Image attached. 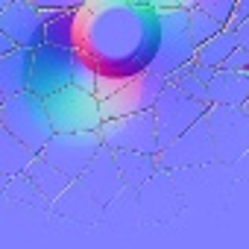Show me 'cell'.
I'll return each instance as SVG.
<instances>
[{
	"mask_svg": "<svg viewBox=\"0 0 249 249\" xmlns=\"http://www.w3.org/2000/svg\"><path fill=\"white\" fill-rule=\"evenodd\" d=\"M100 153H103L100 132H71V135H53L38 159H44L68 182H79Z\"/></svg>",
	"mask_w": 249,
	"mask_h": 249,
	"instance_id": "cell-6",
	"label": "cell"
},
{
	"mask_svg": "<svg viewBox=\"0 0 249 249\" xmlns=\"http://www.w3.org/2000/svg\"><path fill=\"white\" fill-rule=\"evenodd\" d=\"M12 50H15V44H12V41L3 36V33H0V59H3V56H9Z\"/></svg>",
	"mask_w": 249,
	"mask_h": 249,
	"instance_id": "cell-30",
	"label": "cell"
},
{
	"mask_svg": "<svg viewBox=\"0 0 249 249\" xmlns=\"http://www.w3.org/2000/svg\"><path fill=\"white\" fill-rule=\"evenodd\" d=\"M161 21L156 3L88 0L76 15V53L100 79L132 82L159 56Z\"/></svg>",
	"mask_w": 249,
	"mask_h": 249,
	"instance_id": "cell-1",
	"label": "cell"
},
{
	"mask_svg": "<svg viewBox=\"0 0 249 249\" xmlns=\"http://www.w3.org/2000/svg\"><path fill=\"white\" fill-rule=\"evenodd\" d=\"M220 71H234V73H249V53H243L240 47L229 56V62L220 68Z\"/></svg>",
	"mask_w": 249,
	"mask_h": 249,
	"instance_id": "cell-27",
	"label": "cell"
},
{
	"mask_svg": "<svg viewBox=\"0 0 249 249\" xmlns=\"http://www.w3.org/2000/svg\"><path fill=\"white\" fill-rule=\"evenodd\" d=\"M3 100H6V97H3V94H0V106H3Z\"/></svg>",
	"mask_w": 249,
	"mask_h": 249,
	"instance_id": "cell-34",
	"label": "cell"
},
{
	"mask_svg": "<svg viewBox=\"0 0 249 249\" xmlns=\"http://www.w3.org/2000/svg\"><path fill=\"white\" fill-rule=\"evenodd\" d=\"M24 176H27V182L36 188V194H38L44 202H56V199H59V196L73 185V182H68L59 170H53L44 159H36Z\"/></svg>",
	"mask_w": 249,
	"mask_h": 249,
	"instance_id": "cell-18",
	"label": "cell"
},
{
	"mask_svg": "<svg viewBox=\"0 0 249 249\" xmlns=\"http://www.w3.org/2000/svg\"><path fill=\"white\" fill-rule=\"evenodd\" d=\"M191 73H194V76H196V79H199L205 88H208V82L214 79V73H217V71H211V68H205V65H196V62H191Z\"/></svg>",
	"mask_w": 249,
	"mask_h": 249,
	"instance_id": "cell-28",
	"label": "cell"
},
{
	"mask_svg": "<svg viewBox=\"0 0 249 249\" xmlns=\"http://www.w3.org/2000/svg\"><path fill=\"white\" fill-rule=\"evenodd\" d=\"M30 73H33V53L15 47L9 56L0 59V94L15 97L30 88Z\"/></svg>",
	"mask_w": 249,
	"mask_h": 249,
	"instance_id": "cell-15",
	"label": "cell"
},
{
	"mask_svg": "<svg viewBox=\"0 0 249 249\" xmlns=\"http://www.w3.org/2000/svg\"><path fill=\"white\" fill-rule=\"evenodd\" d=\"M159 170H182V167H205V164H217L214 159V144H211V132L208 123L199 120L196 126H191L182 138H176L170 147H164L156 156Z\"/></svg>",
	"mask_w": 249,
	"mask_h": 249,
	"instance_id": "cell-11",
	"label": "cell"
},
{
	"mask_svg": "<svg viewBox=\"0 0 249 249\" xmlns=\"http://www.w3.org/2000/svg\"><path fill=\"white\" fill-rule=\"evenodd\" d=\"M249 103V73L234 71H217L208 82V106H226V108H246Z\"/></svg>",
	"mask_w": 249,
	"mask_h": 249,
	"instance_id": "cell-14",
	"label": "cell"
},
{
	"mask_svg": "<svg viewBox=\"0 0 249 249\" xmlns=\"http://www.w3.org/2000/svg\"><path fill=\"white\" fill-rule=\"evenodd\" d=\"M97 82H100V76H97V71L76 53V59H73V79H71V85L73 88H79V91H88V94H97Z\"/></svg>",
	"mask_w": 249,
	"mask_h": 249,
	"instance_id": "cell-24",
	"label": "cell"
},
{
	"mask_svg": "<svg viewBox=\"0 0 249 249\" xmlns=\"http://www.w3.org/2000/svg\"><path fill=\"white\" fill-rule=\"evenodd\" d=\"M234 36H237V47H240L243 53H249V21H246V24H243Z\"/></svg>",
	"mask_w": 249,
	"mask_h": 249,
	"instance_id": "cell-29",
	"label": "cell"
},
{
	"mask_svg": "<svg viewBox=\"0 0 249 249\" xmlns=\"http://www.w3.org/2000/svg\"><path fill=\"white\" fill-rule=\"evenodd\" d=\"M196 9H202L211 21H217L223 30L231 18V9H234V0H196Z\"/></svg>",
	"mask_w": 249,
	"mask_h": 249,
	"instance_id": "cell-25",
	"label": "cell"
},
{
	"mask_svg": "<svg viewBox=\"0 0 249 249\" xmlns=\"http://www.w3.org/2000/svg\"><path fill=\"white\" fill-rule=\"evenodd\" d=\"M6 6H9V0H0V15L6 12Z\"/></svg>",
	"mask_w": 249,
	"mask_h": 249,
	"instance_id": "cell-32",
	"label": "cell"
},
{
	"mask_svg": "<svg viewBox=\"0 0 249 249\" xmlns=\"http://www.w3.org/2000/svg\"><path fill=\"white\" fill-rule=\"evenodd\" d=\"M188 30H191V38H194L196 47H202V44L211 41L217 33H223V27H220L217 21H211L202 9H196V3H191V9H188Z\"/></svg>",
	"mask_w": 249,
	"mask_h": 249,
	"instance_id": "cell-22",
	"label": "cell"
},
{
	"mask_svg": "<svg viewBox=\"0 0 249 249\" xmlns=\"http://www.w3.org/2000/svg\"><path fill=\"white\" fill-rule=\"evenodd\" d=\"M0 33L21 50H38L44 44V15L24 0H9L6 12L0 15Z\"/></svg>",
	"mask_w": 249,
	"mask_h": 249,
	"instance_id": "cell-12",
	"label": "cell"
},
{
	"mask_svg": "<svg viewBox=\"0 0 249 249\" xmlns=\"http://www.w3.org/2000/svg\"><path fill=\"white\" fill-rule=\"evenodd\" d=\"M246 21H249V0H234V9H231V18H229L226 30L229 33H237Z\"/></svg>",
	"mask_w": 249,
	"mask_h": 249,
	"instance_id": "cell-26",
	"label": "cell"
},
{
	"mask_svg": "<svg viewBox=\"0 0 249 249\" xmlns=\"http://www.w3.org/2000/svg\"><path fill=\"white\" fill-rule=\"evenodd\" d=\"M33 161H36V156L18 138H12L6 129H0V176L18 179V176H24L30 170Z\"/></svg>",
	"mask_w": 249,
	"mask_h": 249,
	"instance_id": "cell-19",
	"label": "cell"
},
{
	"mask_svg": "<svg viewBox=\"0 0 249 249\" xmlns=\"http://www.w3.org/2000/svg\"><path fill=\"white\" fill-rule=\"evenodd\" d=\"M47 106V117L53 135H71V132H100V126L106 123L103 117V106L94 94L79 91L73 85L56 91L53 97L44 100Z\"/></svg>",
	"mask_w": 249,
	"mask_h": 249,
	"instance_id": "cell-4",
	"label": "cell"
},
{
	"mask_svg": "<svg viewBox=\"0 0 249 249\" xmlns=\"http://www.w3.org/2000/svg\"><path fill=\"white\" fill-rule=\"evenodd\" d=\"M100 144L106 153H141V156H159L156 141V120L153 111L126 114L106 120L100 126Z\"/></svg>",
	"mask_w": 249,
	"mask_h": 249,
	"instance_id": "cell-8",
	"label": "cell"
},
{
	"mask_svg": "<svg viewBox=\"0 0 249 249\" xmlns=\"http://www.w3.org/2000/svg\"><path fill=\"white\" fill-rule=\"evenodd\" d=\"M156 9H159V21H161V44H159V56L150 71L170 79L173 73L188 68L196 56V44L188 30L191 3H156Z\"/></svg>",
	"mask_w": 249,
	"mask_h": 249,
	"instance_id": "cell-2",
	"label": "cell"
},
{
	"mask_svg": "<svg viewBox=\"0 0 249 249\" xmlns=\"http://www.w3.org/2000/svg\"><path fill=\"white\" fill-rule=\"evenodd\" d=\"M0 114H3V129L12 138H18L38 159L41 150L47 147V141L53 138V126H50L44 100L24 91L15 97H6L3 106H0Z\"/></svg>",
	"mask_w": 249,
	"mask_h": 249,
	"instance_id": "cell-3",
	"label": "cell"
},
{
	"mask_svg": "<svg viewBox=\"0 0 249 249\" xmlns=\"http://www.w3.org/2000/svg\"><path fill=\"white\" fill-rule=\"evenodd\" d=\"M56 211L59 214H65V217H73V220H82V223H88V220H94L97 217V211H100V205L79 188V182H73L56 202Z\"/></svg>",
	"mask_w": 249,
	"mask_h": 249,
	"instance_id": "cell-21",
	"label": "cell"
},
{
	"mask_svg": "<svg viewBox=\"0 0 249 249\" xmlns=\"http://www.w3.org/2000/svg\"><path fill=\"white\" fill-rule=\"evenodd\" d=\"M246 111H249V103H246Z\"/></svg>",
	"mask_w": 249,
	"mask_h": 249,
	"instance_id": "cell-35",
	"label": "cell"
},
{
	"mask_svg": "<svg viewBox=\"0 0 249 249\" xmlns=\"http://www.w3.org/2000/svg\"><path fill=\"white\" fill-rule=\"evenodd\" d=\"M205 123L214 144V159L220 164H234L249 153V111L246 108H226L208 106Z\"/></svg>",
	"mask_w": 249,
	"mask_h": 249,
	"instance_id": "cell-7",
	"label": "cell"
},
{
	"mask_svg": "<svg viewBox=\"0 0 249 249\" xmlns=\"http://www.w3.org/2000/svg\"><path fill=\"white\" fill-rule=\"evenodd\" d=\"M170 85H176V88H179L182 94H188L191 100H196V103L208 106V88H205L194 73H191V65H188V68H182L179 73H173V76H170Z\"/></svg>",
	"mask_w": 249,
	"mask_h": 249,
	"instance_id": "cell-23",
	"label": "cell"
},
{
	"mask_svg": "<svg viewBox=\"0 0 249 249\" xmlns=\"http://www.w3.org/2000/svg\"><path fill=\"white\" fill-rule=\"evenodd\" d=\"M0 129H3V114H0Z\"/></svg>",
	"mask_w": 249,
	"mask_h": 249,
	"instance_id": "cell-33",
	"label": "cell"
},
{
	"mask_svg": "<svg viewBox=\"0 0 249 249\" xmlns=\"http://www.w3.org/2000/svg\"><path fill=\"white\" fill-rule=\"evenodd\" d=\"M170 79H164L161 73H141L138 79L132 82H123L117 88V94H111L108 100H103V117L106 120H114V117H126V114H141V111H153L159 94L164 91Z\"/></svg>",
	"mask_w": 249,
	"mask_h": 249,
	"instance_id": "cell-10",
	"label": "cell"
},
{
	"mask_svg": "<svg viewBox=\"0 0 249 249\" xmlns=\"http://www.w3.org/2000/svg\"><path fill=\"white\" fill-rule=\"evenodd\" d=\"M73 50H59V47H47L41 44L38 50H33V73H30V94L47 100L56 91L68 88L73 79Z\"/></svg>",
	"mask_w": 249,
	"mask_h": 249,
	"instance_id": "cell-9",
	"label": "cell"
},
{
	"mask_svg": "<svg viewBox=\"0 0 249 249\" xmlns=\"http://www.w3.org/2000/svg\"><path fill=\"white\" fill-rule=\"evenodd\" d=\"M41 15H44V44L76 53V15H79V9L41 12Z\"/></svg>",
	"mask_w": 249,
	"mask_h": 249,
	"instance_id": "cell-16",
	"label": "cell"
},
{
	"mask_svg": "<svg viewBox=\"0 0 249 249\" xmlns=\"http://www.w3.org/2000/svg\"><path fill=\"white\" fill-rule=\"evenodd\" d=\"M79 188L103 208V205H108L117 194H120V188H123V182H120V173H117V167H114V159H111V153H100L97 159H94V164L85 170V176L79 179Z\"/></svg>",
	"mask_w": 249,
	"mask_h": 249,
	"instance_id": "cell-13",
	"label": "cell"
},
{
	"mask_svg": "<svg viewBox=\"0 0 249 249\" xmlns=\"http://www.w3.org/2000/svg\"><path fill=\"white\" fill-rule=\"evenodd\" d=\"M6 188H9V179H6V176H0V191H6Z\"/></svg>",
	"mask_w": 249,
	"mask_h": 249,
	"instance_id": "cell-31",
	"label": "cell"
},
{
	"mask_svg": "<svg viewBox=\"0 0 249 249\" xmlns=\"http://www.w3.org/2000/svg\"><path fill=\"white\" fill-rule=\"evenodd\" d=\"M208 106L191 100L188 94H182L176 85H164V91L159 94L156 106H153V120H156V141H159V153L164 147H170L176 138H182L191 126H196L199 120H205Z\"/></svg>",
	"mask_w": 249,
	"mask_h": 249,
	"instance_id": "cell-5",
	"label": "cell"
},
{
	"mask_svg": "<svg viewBox=\"0 0 249 249\" xmlns=\"http://www.w3.org/2000/svg\"><path fill=\"white\" fill-rule=\"evenodd\" d=\"M234 50H237V36L229 33V30H223V33H217L211 41H205L202 47H196L194 62H196V65H205V68H211V71H220V68L229 62V56H231Z\"/></svg>",
	"mask_w": 249,
	"mask_h": 249,
	"instance_id": "cell-20",
	"label": "cell"
},
{
	"mask_svg": "<svg viewBox=\"0 0 249 249\" xmlns=\"http://www.w3.org/2000/svg\"><path fill=\"white\" fill-rule=\"evenodd\" d=\"M114 167L120 173V182L126 188H144L156 173H159V164H156V156H141V153H114Z\"/></svg>",
	"mask_w": 249,
	"mask_h": 249,
	"instance_id": "cell-17",
	"label": "cell"
}]
</instances>
